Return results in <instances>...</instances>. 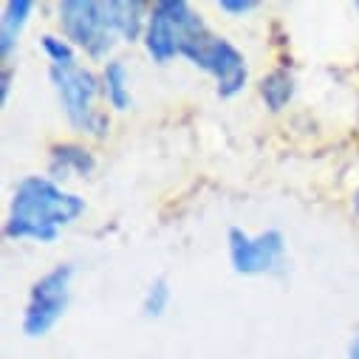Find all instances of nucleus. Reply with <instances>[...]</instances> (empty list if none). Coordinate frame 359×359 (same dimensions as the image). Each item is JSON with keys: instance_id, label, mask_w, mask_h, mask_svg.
Here are the masks:
<instances>
[{"instance_id": "obj_1", "label": "nucleus", "mask_w": 359, "mask_h": 359, "mask_svg": "<svg viewBox=\"0 0 359 359\" xmlns=\"http://www.w3.org/2000/svg\"><path fill=\"white\" fill-rule=\"evenodd\" d=\"M85 212V201L74 193H65L57 182L46 175H29L15 187L12 207L4 224L6 238H32L48 243L57 232L74 224Z\"/></svg>"}, {"instance_id": "obj_2", "label": "nucleus", "mask_w": 359, "mask_h": 359, "mask_svg": "<svg viewBox=\"0 0 359 359\" xmlns=\"http://www.w3.org/2000/svg\"><path fill=\"white\" fill-rule=\"evenodd\" d=\"M207 32L210 29L187 0H158L147 15L144 46L156 62H167L172 57H187Z\"/></svg>"}, {"instance_id": "obj_3", "label": "nucleus", "mask_w": 359, "mask_h": 359, "mask_svg": "<svg viewBox=\"0 0 359 359\" xmlns=\"http://www.w3.org/2000/svg\"><path fill=\"white\" fill-rule=\"evenodd\" d=\"M57 15L65 40L94 60L108 57V51L119 40V32L111 20V9L102 0H62L57 6Z\"/></svg>"}, {"instance_id": "obj_4", "label": "nucleus", "mask_w": 359, "mask_h": 359, "mask_svg": "<svg viewBox=\"0 0 359 359\" xmlns=\"http://www.w3.org/2000/svg\"><path fill=\"white\" fill-rule=\"evenodd\" d=\"M51 82L60 94L62 111L68 122L79 130H88L94 136H102L108 130V116L94 108V100L100 94V79L82 68V65H51Z\"/></svg>"}, {"instance_id": "obj_5", "label": "nucleus", "mask_w": 359, "mask_h": 359, "mask_svg": "<svg viewBox=\"0 0 359 359\" xmlns=\"http://www.w3.org/2000/svg\"><path fill=\"white\" fill-rule=\"evenodd\" d=\"M71 278H74V269L68 263H60L32 286L26 314H23V331L29 337H43L60 323V317L68 309Z\"/></svg>"}, {"instance_id": "obj_6", "label": "nucleus", "mask_w": 359, "mask_h": 359, "mask_svg": "<svg viewBox=\"0 0 359 359\" xmlns=\"http://www.w3.org/2000/svg\"><path fill=\"white\" fill-rule=\"evenodd\" d=\"M187 60L198 68H204L207 74H212L218 79V97L229 100L235 94L243 91L246 85V60L243 54L224 37H215L212 32H207L190 51H187Z\"/></svg>"}, {"instance_id": "obj_7", "label": "nucleus", "mask_w": 359, "mask_h": 359, "mask_svg": "<svg viewBox=\"0 0 359 359\" xmlns=\"http://www.w3.org/2000/svg\"><path fill=\"white\" fill-rule=\"evenodd\" d=\"M286 241L278 229L249 235L241 226L229 229V260L238 275H269L283 266Z\"/></svg>"}, {"instance_id": "obj_8", "label": "nucleus", "mask_w": 359, "mask_h": 359, "mask_svg": "<svg viewBox=\"0 0 359 359\" xmlns=\"http://www.w3.org/2000/svg\"><path fill=\"white\" fill-rule=\"evenodd\" d=\"M94 156H91V150H85L82 144H57L54 150H51V164H48V170H51V175H57V178H71V175H88L94 170Z\"/></svg>"}, {"instance_id": "obj_9", "label": "nucleus", "mask_w": 359, "mask_h": 359, "mask_svg": "<svg viewBox=\"0 0 359 359\" xmlns=\"http://www.w3.org/2000/svg\"><path fill=\"white\" fill-rule=\"evenodd\" d=\"M108 9H111V20L119 32L122 40H139L144 37L147 20H144V4L142 0H108Z\"/></svg>"}, {"instance_id": "obj_10", "label": "nucleus", "mask_w": 359, "mask_h": 359, "mask_svg": "<svg viewBox=\"0 0 359 359\" xmlns=\"http://www.w3.org/2000/svg\"><path fill=\"white\" fill-rule=\"evenodd\" d=\"M34 4L32 0H6L4 4V18H0V54L9 57L23 26L29 23V15H32Z\"/></svg>"}, {"instance_id": "obj_11", "label": "nucleus", "mask_w": 359, "mask_h": 359, "mask_svg": "<svg viewBox=\"0 0 359 359\" xmlns=\"http://www.w3.org/2000/svg\"><path fill=\"white\" fill-rule=\"evenodd\" d=\"M102 91L108 97V102L116 111H128L130 108V76L122 60H108L105 71H102Z\"/></svg>"}, {"instance_id": "obj_12", "label": "nucleus", "mask_w": 359, "mask_h": 359, "mask_svg": "<svg viewBox=\"0 0 359 359\" xmlns=\"http://www.w3.org/2000/svg\"><path fill=\"white\" fill-rule=\"evenodd\" d=\"M260 97H263L266 108L283 111L294 97V76L286 68H275L272 74H266L260 79Z\"/></svg>"}, {"instance_id": "obj_13", "label": "nucleus", "mask_w": 359, "mask_h": 359, "mask_svg": "<svg viewBox=\"0 0 359 359\" xmlns=\"http://www.w3.org/2000/svg\"><path fill=\"white\" fill-rule=\"evenodd\" d=\"M167 303H170V286L164 278H156L144 294V314L147 317H161L167 311Z\"/></svg>"}, {"instance_id": "obj_14", "label": "nucleus", "mask_w": 359, "mask_h": 359, "mask_svg": "<svg viewBox=\"0 0 359 359\" xmlns=\"http://www.w3.org/2000/svg\"><path fill=\"white\" fill-rule=\"evenodd\" d=\"M40 46H43V51L48 54L51 65H74V62H76V60H74V46H71L68 40H62V37L46 34V37L40 40Z\"/></svg>"}, {"instance_id": "obj_15", "label": "nucleus", "mask_w": 359, "mask_h": 359, "mask_svg": "<svg viewBox=\"0 0 359 359\" xmlns=\"http://www.w3.org/2000/svg\"><path fill=\"white\" fill-rule=\"evenodd\" d=\"M257 4L255 0H221L218 4V9H224V12H229V15H246V12H252Z\"/></svg>"}, {"instance_id": "obj_16", "label": "nucleus", "mask_w": 359, "mask_h": 359, "mask_svg": "<svg viewBox=\"0 0 359 359\" xmlns=\"http://www.w3.org/2000/svg\"><path fill=\"white\" fill-rule=\"evenodd\" d=\"M9 85H12V68H4V76H0V100L4 102L9 97Z\"/></svg>"}, {"instance_id": "obj_17", "label": "nucleus", "mask_w": 359, "mask_h": 359, "mask_svg": "<svg viewBox=\"0 0 359 359\" xmlns=\"http://www.w3.org/2000/svg\"><path fill=\"white\" fill-rule=\"evenodd\" d=\"M348 359H359V337L351 342V348H348Z\"/></svg>"}, {"instance_id": "obj_18", "label": "nucleus", "mask_w": 359, "mask_h": 359, "mask_svg": "<svg viewBox=\"0 0 359 359\" xmlns=\"http://www.w3.org/2000/svg\"><path fill=\"white\" fill-rule=\"evenodd\" d=\"M353 210L359 212V190H356V196H353Z\"/></svg>"}, {"instance_id": "obj_19", "label": "nucleus", "mask_w": 359, "mask_h": 359, "mask_svg": "<svg viewBox=\"0 0 359 359\" xmlns=\"http://www.w3.org/2000/svg\"><path fill=\"white\" fill-rule=\"evenodd\" d=\"M356 9H359V4H356Z\"/></svg>"}]
</instances>
